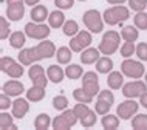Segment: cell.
Listing matches in <instances>:
<instances>
[{"label":"cell","instance_id":"ab89813d","mask_svg":"<svg viewBox=\"0 0 147 130\" xmlns=\"http://www.w3.org/2000/svg\"><path fill=\"white\" fill-rule=\"evenodd\" d=\"M138 56V59L142 62H147V43L141 42L136 45V53H135Z\"/></svg>","mask_w":147,"mask_h":130},{"label":"cell","instance_id":"7dc6e473","mask_svg":"<svg viewBox=\"0 0 147 130\" xmlns=\"http://www.w3.org/2000/svg\"><path fill=\"white\" fill-rule=\"evenodd\" d=\"M17 2H25V0H6V3H17Z\"/></svg>","mask_w":147,"mask_h":130},{"label":"cell","instance_id":"83f0119b","mask_svg":"<svg viewBox=\"0 0 147 130\" xmlns=\"http://www.w3.org/2000/svg\"><path fill=\"white\" fill-rule=\"evenodd\" d=\"M63 23H65V15L61 9H56L53 13H50V17H48V25L51 28H62Z\"/></svg>","mask_w":147,"mask_h":130},{"label":"cell","instance_id":"6da1fadb","mask_svg":"<svg viewBox=\"0 0 147 130\" xmlns=\"http://www.w3.org/2000/svg\"><path fill=\"white\" fill-rule=\"evenodd\" d=\"M56 46L51 40H43L36 46H31V48H23L19 53V62L23 64L25 67H30L36 64L37 61H42V59H50L53 56H56Z\"/></svg>","mask_w":147,"mask_h":130},{"label":"cell","instance_id":"ba28073f","mask_svg":"<svg viewBox=\"0 0 147 130\" xmlns=\"http://www.w3.org/2000/svg\"><path fill=\"white\" fill-rule=\"evenodd\" d=\"M121 71L130 79H140L144 76V65L140 61H133V59L127 57L121 64Z\"/></svg>","mask_w":147,"mask_h":130},{"label":"cell","instance_id":"b9f144b4","mask_svg":"<svg viewBox=\"0 0 147 130\" xmlns=\"http://www.w3.org/2000/svg\"><path fill=\"white\" fill-rule=\"evenodd\" d=\"M9 94H6V93H3L2 92V94H0V108L2 110H8L13 105V102H11V99H9Z\"/></svg>","mask_w":147,"mask_h":130},{"label":"cell","instance_id":"d6a6232c","mask_svg":"<svg viewBox=\"0 0 147 130\" xmlns=\"http://www.w3.org/2000/svg\"><path fill=\"white\" fill-rule=\"evenodd\" d=\"M62 31H63V34L68 36V37L76 36V34L79 33V23L76 20H73V19L65 20V23H63V26H62Z\"/></svg>","mask_w":147,"mask_h":130},{"label":"cell","instance_id":"d4e9b609","mask_svg":"<svg viewBox=\"0 0 147 130\" xmlns=\"http://www.w3.org/2000/svg\"><path fill=\"white\" fill-rule=\"evenodd\" d=\"M96 71L101 74H107L113 71V61L109 56H102L96 61Z\"/></svg>","mask_w":147,"mask_h":130},{"label":"cell","instance_id":"f1b7e54d","mask_svg":"<svg viewBox=\"0 0 147 130\" xmlns=\"http://www.w3.org/2000/svg\"><path fill=\"white\" fill-rule=\"evenodd\" d=\"M119 119H121V118H118V115H110V113H107V115H102L101 124H102V127L107 129V130H116L119 127Z\"/></svg>","mask_w":147,"mask_h":130},{"label":"cell","instance_id":"5b68a950","mask_svg":"<svg viewBox=\"0 0 147 130\" xmlns=\"http://www.w3.org/2000/svg\"><path fill=\"white\" fill-rule=\"evenodd\" d=\"M82 22L87 26V30L93 34H98L104 30V17L98 9H88L82 15Z\"/></svg>","mask_w":147,"mask_h":130},{"label":"cell","instance_id":"c3c4849f","mask_svg":"<svg viewBox=\"0 0 147 130\" xmlns=\"http://www.w3.org/2000/svg\"><path fill=\"white\" fill-rule=\"evenodd\" d=\"M144 77H146V82H147V71H146V74H144Z\"/></svg>","mask_w":147,"mask_h":130},{"label":"cell","instance_id":"7bdbcfd3","mask_svg":"<svg viewBox=\"0 0 147 130\" xmlns=\"http://www.w3.org/2000/svg\"><path fill=\"white\" fill-rule=\"evenodd\" d=\"M54 5L59 9H71L74 5V0H54Z\"/></svg>","mask_w":147,"mask_h":130},{"label":"cell","instance_id":"8992f818","mask_svg":"<svg viewBox=\"0 0 147 130\" xmlns=\"http://www.w3.org/2000/svg\"><path fill=\"white\" fill-rule=\"evenodd\" d=\"M23 67H25L23 64L14 61L9 56H2V59H0V70L9 77H14V79H19V77L23 76V71H25Z\"/></svg>","mask_w":147,"mask_h":130},{"label":"cell","instance_id":"8fae6325","mask_svg":"<svg viewBox=\"0 0 147 130\" xmlns=\"http://www.w3.org/2000/svg\"><path fill=\"white\" fill-rule=\"evenodd\" d=\"M146 92H147V82L140 81V79H135L132 82H127V84L122 85V94L125 98H130V99L140 98Z\"/></svg>","mask_w":147,"mask_h":130},{"label":"cell","instance_id":"44dd1931","mask_svg":"<svg viewBox=\"0 0 147 130\" xmlns=\"http://www.w3.org/2000/svg\"><path fill=\"white\" fill-rule=\"evenodd\" d=\"M99 54H101V51H99V48H85L84 51H82V54H81V62L84 65H90V64H94V62L98 61L99 57Z\"/></svg>","mask_w":147,"mask_h":130},{"label":"cell","instance_id":"ee69618b","mask_svg":"<svg viewBox=\"0 0 147 130\" xmlns=\"http://www.w3.org/2000/svg\"><path fill=\"white\" fill-rule=\"evenodd\" d=\"M140 104H141L144 108H147V92L142 93L141 96H140Z\"/></svg>","mask_w":147,"mask_h":130},{"label":"cell","instance_id":"4dcf8cb0","mask_svg":"<svg viewBox=\"0 0 147 130\" xmlns=\"http://www.w3.org/2000/svg\"><path fill=\"white\" fill-rule=\"evenodd\" d=\"M65 74H67L68 79L78 81V79H81V77L84 76V68H82L81 65H78V64H70L65 68Z\"/></svg>","mask_w":147,"mask_h":130},{"label":"cell","instance_id":"681fc988","mask_svg":"<svg viewBox=\"0 0 147 130\" xmlns=\"http://www.w3.org/2000/svg\"><path fill=\"white\" fill-rule=\"evenodd\" d=\"M79 2H85V0H79Z\"/></svg>","mask_w":147,"mask_h":130},{"label":"cell","instance_id":"4fadbf2b","mask_svg":"<svg viewBox=\"0 0 147 130\" xmlns=\"http://www.w3.org/2000/svg\"><path fill=\"white\" fill-rule=\"evenodd\" d=\"M82 88L85 90L87 93L90 94V96H96L99 94V77H98V73L94 71H87L84 73V76H82Z\"/></svg>","mask_w":147,"mask_h":130},{"label":"cell","instance_id":"ac0fdd59","mask_svg":"<svg viewBox=\"0 0 147 130\" xmlns=\"http://www.w3.org/2000/svg\"><path fill=\"white\" fill-rule=\"evenodd\" d=\"M2 92L6 93V94H9V96L19 98L23 92H25V87H23V84L20 81H17V79H14V77H13L11 81H8V82L3 84Z\"/></svg>","mask_w":147,"mask_h":130},{"label":"cell","instance_id":"9c48e42d","mask_svg":"<svg viewBox=\"0 0 147 130\" xmlns=\"http://www.w3.org/2000/svg\"><path fill=\"white\" fill-rule=\"evenodd\" d=\"M51 26L50 25H45V23H37V22H28L25 25V33L26 36L31 37V39H36V40H43L50 36L51 33Z\"/></svg>","mask_w":147,"mask_h":130},{"label":"cell","instance_id":"ffe728a7","mask_svg":"<svg viewBox=\"0 0 147 130\" xmlns=\"http://www.w3.org/2000/svg\"><path fill=\"white\" fill-rule=\"evenodd\" d=\"M30 15H31V20H33V22L43 23V22H45V19L50 17V13H48V9H47L45 5H34Z\"/></svg>","mask_w":147,"mask_h":130},{"label":"cell","instance_id":"30bf717a","mask_svg":"<svg viewBox=\"0 0 147 130\" xmlns=\"http://www.w3.org/2000/svg\"><path fill=\"white\" fill-rule=\"evenodd\" d=\"M115 102V96L110 90H101L98 94L96 104H94V110H96L98 115H107L109 110L112 108Z\"/></svg>","mask_w":147,"mask_h":130},{"label":"cell","instance_id":"74e56055","mask_svg":"<svg viewBox=\"0 0 147 130\" xmlns=\"http://www.w3.org/2000/svg\"><path fill=\"white\" fill-rule=\"evenodd\" d=\"M53 107L59 110V112H63V110H67L68 107V99H67V96H63V94H57V96L53 98Z\"/></svg>","mask_w":147,"mask_h":130},{"label":"cell","instance_id":"e0dca14e","mask_svg":"<svg viewBox=\"0 0 147 130\" xmlns=\"http://www.w3.org/2000/svg\"><path fill=\"white\" fill-rule=\"evenodd\" d=\"M25 2H17V3H8L6 6V17L13 22H19L23 19L25 14Z\"/></svg>","mask_w":147,"mask_h":130},{"label":"cell","instance_id":"5bb4252c","mask_svg":"<svg viewBox=\"0 0 147 130\" xmlns=\"http://www.w3.org/2000/svg\"><path fill=\"white\" fill-rule=\"evenodd\" d=\"M138 107H140V104H138L136 101H133V99H130V98H127V101L121 102V104L118 105L116 115L121 118V119L129 121V119H132L133 115H136Z\"/></svg>","mask_w":147,"mask_h":130},{"label":"cell","instance_id":"bcb514c9","mask_svg":"<svg viewBox=\"0 0 147 130\" xmlns=\"http://www.w3.org/2000/svg\"><path fill=\"white\" fill-rule=\"evenodd\" d=\"M39 2H40V0H25L26 5H31V6H33V5H39Z\"/></svg>","mask_w":147,"mask_h":130},{"label":"cell","instance_id":"f546056e","mask_svg":"<svg viewBox=\"0 0 147 130\" xmlns=\"http://www.w3.org/2000/svg\"><path fill=\"white\" fill-rule=\"evenodd\" d=\"M51 125H53V119L50 118L48 113H40V115L36 116V119H34V129L45 130V129H50Z\"/></svg>","mask_w":147,"mask_h":130},{"label":"cell","instance_id":"3957f363","mask_svg":"<svg viewBox=\"0 0 147 130\" xmlns=\"http://www.w3.org/2000/svg\"><path fill=\"white\" fill-rule=\"evenodd\" d=\"M74 113L78 115L79 118V123L82 124V127L85 129H90L93 127L94 124H96L98 118H96V110H91L88 107V104H84V102H78L76 105H74Z\"/></svg>","mask_w":147,"mask_h":130},{"label":"cell","instance_id":"f35d334b","mask_svg":"<svg viewBox=\"0 0 147 130\" xmlns=\"http://www.w3.org/2000/svg\"><path fill=\"white\" fill-rule=\"evenodd\" d=\"M11 36V28H9V23H8L6 17H0V39L5 40Z\"/></svg>","mask_w":147,"mask_h":130},{"label":"cell","instance_id":"2e32d148","mask_svg":"<svg viewBox=\"0 0 147 130\" xmlns=\"http://www.w3.org/2000/svg\"><path fill=\"white\" fill-rule=\"evenodd\" d=\"M28 99H23V98H16L13 101V105H11V108H13V115L16 119H23V118L26 116V113L30 112V104H28Z\"/></svg>","mask_w":147,"mask_h":130},{"label":"cell","instance_id":"f6af8a7d","mask_svg":"<svg viewBox=\"0 0 147 130\" xmlns=\"http://www.w3.org/2000/svg\"><path fill=\"white\" fill-rule=\"evenodd\" d=\"M127 0H107V3H110V5H122Z\"/></svg>","mask_w":147,"mask_h":130},{"label":"cell","instance_id":"60d3db41","mask_svg":"<svg viewBox=\"0 0 147 130\" xmlns=\"http://www.w3.org/2000/svg\"><path fill=\"white\" fill-rule=\"evenodd\" d=\"M147 6V0H129V8L133 11H144V8Z\"/></svg>","mask_w":147,"mask_h":130},{"label":"cell","instance_id":"7c38bea8","mask_svg":"<svg viewBox=\"0 0 147 130\" xmlns=\"http://www.w3.org/2000/svg\"><path fill=\"white\" fill-rule=\"evenodd\" d=\"M91 33L90 31H79L76 36H73L70 39V48L74 51V53H81L85 48H88L91 43Z\"/></svg>","mask_w":147,"mask_h":130},{"label":"cell","instance_id":"7402d4cb","mask_svg":"<svg viewBox=\"0 0 147 130\" xmlns=\"http://www.w3.org/2000/svg\"><path fill=\"white\" fill-rule=\"evenodd\" d=\"M47 74H48V79L53 82V84H59V82L63 81V77L67 76L65 70H62L59 65H50L47 68Z\"/></svg>","mask_w":147,"mask_h":130},{"label":"cell","instance_id":"836d02e7","mask_svg":"<svg viewBox=\"0 0 147 130\" xmlns=\"http://www.w3.org/2000/svg\"><path fill=\"white\" fill-rule=\"evenodd\" d=\"M73 98H74L78 102H84V104H91V101L94 99V98L90 96V94L87 93L85 90L82 88V87H81V88H76V90H74V92H73Z\"/></svg>","mask_w":147,"mask_h":130},{"label":"cell","instance_id":"e575fe53","mask_svg":"<svg viewBox=\"0 0 147 130\" xmlns=\"http://www.w3.org/2000/svg\"><path fill=\"white\" fill-rule=\"evenodd\" d=\"M133 25L136 26L138 30H147V13L144 11H138L133 17Z\"/></svg>","mask_w":147,"mask_h":130},{"label":"cell","instance_id":"4316f807","mask_svg":"<svg viewBox=\"0 0 147 130\" xmlns=\"http://www.w3.org/2000/svg\"><path fill=\"white\" fill-rule=\"evenodd\" d=\"M121 36L127 42H136L138 37H140V30L135 25H127L121 30Z\"/></svg>","mask_w":147,"mask_h":130},{"label":"cell","instance_id":"484cf974","mask_svg":"<svg viewBox=\"0 0 147 130\" xmlns=\"http://www.w3.org/2000/svg\"><path fill=\"white\" fill-rule=\"evenodd\" d=\"M0 129L2 130H16L17 125L14 124V115L6 113V110H2L0 113Z\"/></svg>","mask_w":147,"mask_h":130},{"label":"cell","instance_id":"d590c367","mask_svg":"<svg viewBox=\"0 0 147 130\" xmlns=\"http://www.w3.org/2000/svg\"><path fill=\"white\" fill-rule=\"evenodd\" d=\"M132 127L135 130H146L147 129V115L140 113V115L132 118Z\"/></svg>","mask_w":147,"mask_h":130},{"label":"cell","instance_id":"cb8c5ba5","mask_svg":"<svg viewBox=\"0 0 147 130\" xmlns=\"http://www.w3.org/2000/svg\"><path fill=\"white\" fill-rule=\"evenodd\" d=\"M26 37L28 36H26L25 31H14V33H11V36H9V45L16 50H20L22 46L25 45Z\"/></svg>","mask_w":147,"mask_h":130},{"label":"cell","instance_id":"7a4b0ae2","mask_svg":"<svg viewBox=\"0 0 147 130\" xmlns=\"http://www.w3.org/2000/svg\"><path fill=\"white\" fill-rule=\"evenodd\" d=\"M102 17H104V22L107 25L115 26L130 17V8L122 6V5H113L112 8H107L104 11Z\"/></svg>","mask_w":147,"mask_h":130},{"label":"cell","instance_id":"603a6c76","mask_svg":"<svg viewBox=\"0 0 147 130\" xmlns=\"http://www.w3.org/2000/svg\"><path fill=\"white\" fill-rule=\"evenodd\" d=\"M45 98V87L33 85L30 90H26V99L30 102H40Z\"/></svg>","mask_w":147,"mask_h":130},{"label":"cell","instance_id":"1f68e13d","mask_svg":"<svg viewBox=\"0 0 147 130\" xmlns=\"http://www.w3.org/2000/svg\"><path fill=\"white\" fill-rule=\"evenodd\" d=\"M73 50L70 48V46H61V48H57L56 51V59L59 64L65 65V64H70L71 57H73Z\"/></svg>","mask_w":147,"mask_h":130},{"label":"cell","instance_id":"52a82bcc","mask_svg":"<svg viewBox=\"0 0 147 130\" xmlns=\"http://www.w3.org/2000/svg\"><path fill=\"white\" fill-rule=\"evenodd\" d=\"M79 121L78 115L74 113V110H63L59 116H56L53 119V125L51 127L56 129V130H67V129H71L74 124Z\"/></svg>","mask_w":147,"mask_h":130},{"label":"cell","instance_id":"8d00e7d4","mask_svg":"<svg viewBox=\"0 0 147 130\" xmlns=\"http://www.w3.org/2000/svg\"><path fill=\"white\" fill-rule=\"evenodd\" d=\"M136 53V46H135V42H124L121 46V56L127 59V57H132L133 54Z\"/></svg>","mask_w":147,"mask_h":130},{"label":"cell","instance_id":"d6986e66","mask_svg":"<svg viewBox=\"0 0 147 130\" xmlns=\"http://www.w3.org/2000/svg\"><path fill=\"white\" fill-rule=\"evenodd\" d=\"M107 85L110 90H119L124 85V73L122 71H110L107 76Z\"/></svg>","mask_w":147,"mask_h":130},{"label":"cell","instance_id":"277c9868","mask_svg":"<svg viewBox=\"0 0 147 130\" xmlns=\"http://www.w3.org/2000/svg\"><path fill=\"white\" fill-rule=\"evenodd\" d=\"M121 37H122V36L118 33V31H115V30L107 31L104 36H102L101 42H99V46H98L99 51H101L102 54H105V56H109V54H113L115 51L118 50Z\"/></svg>","mask_w":147,"mask_h":130},{"label":"cell","instance_id":"9a60e30c","mask_svg":"<svg viewBox=\"0 0 147 130\" xmlns=\"http://www.w3.org/2000/svg\"><path fill=\"white\" fill-rule=\"evenodd\" d=\"M28 76L33 85H39V87H47L48 84V74H45V68L42 65H37V64H33L28 70Z\"/></svg>","mask_w":147,"mask_h":130}]
</instances>
